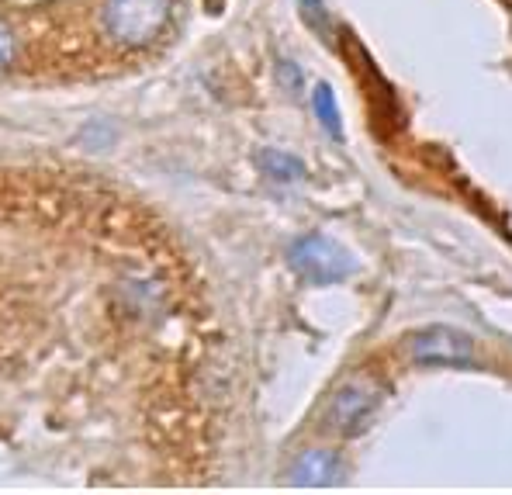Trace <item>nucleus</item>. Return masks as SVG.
<instances>
[{
	"mask_svg": "<svg viewBox=\"0 0 512 495\" xmlns=\"http://www.w3.org/2000/svg\"><path fill=\"white\" fill-rule=\"evenodd\" d=\"M301 18L308 21L312 28H319V35H329V14H326V4L322 0H301Z\"/></svg>",
	"mask_w": 512,
	"mask_h": 495,
	"instance_id": "obj_8",
	"label": "nucleus"
},
{
	"mask_svg": "<svg viewBox=\"0 0 512 495\" xmlns=\"http://www.w3.org/2000/svg\"><path fill=\"white\" fill-rule=\"evenodd\" d=\"M260 167H263V174L281 180V184H291V180L305 177V163L291 153H281V149H263Z\"/></svg>",
	"mask_w": 512,
	"mask_h": 495,
	"instance_id": "obj_6",
	"label": "nucleus"
},
{
	"mask_svg": "<svg viewBox=\"0 0 512 495\" xmlns=\"http://www.w3.org/2000/svg\"><path fill=\"white\" fill-rule=\"evenodd\" d=\"M14 59H18V35L0 21V70H7Z\"/></svg>",
	"mask_w": 512,
	"mask_h": 495,
	"instance_id": "obj_9",
	"label": "nucleus"
},
{
	"mask_svg": "<svg viewBox=\"0 0 512 495\" xmlns=\"http://www.w3.org/2000/svg\"><path fill=\"white\" fill-rule=\"evenodd\" d=\"M381 395V381H374L371 374H357V378L343 381L326 405V430L340 433V437H357L374 419Z\"/></svg>",
	"mask_w": 512,
	"mask_h": 495,
	"instance_id": "obj_2",
	"label": "nucleus"
},
{
	"mask_svg": "<svg viewBox=\"0 0 512 495\" xmlns=\"http://www.w3.org/2000/svg\"><path fill=\"white\" fill-rule=\"evenodd\" d=\"M173 0H104L101 28L122 49H146L170 28Z\"/></svg>",
	"mask_w": 512,
	"mask_h": 495,
	"instance_id": "obj_1",
	"label": "nucleus"
},
{
	"mask_svg": "<svg viewBox=\"0 0 512 495\" xmlns=\"http://www.w3.org/2000/svg\"><path fill=\"white\" fill-rule=\"evenodd\" d=\"M340 475H343V461L333 450H305L288 468V482L305 485V489H326V485H333Z\"/></svg>",
	"mask_w": 512,
	"mask_h": 495,
	"instance_id": "obj_5",
	"label": "nucleus"
},
{
	"mask_svg": "<svg viewBox=\"0 0 512 495\" xmlns=\"http://www.w3.org/2000/svg\"><path fill=\"white\" fill-rule=\"evenodd\" d=\"M409 357L423 367H471L478 364V343L457 326H426L409 336Z\"/></svg>",
	"mask_w": 512,
	"mask_h": 495,
	"instance_id": "obj_4",
	"label": "nucleus"
},
{
	"mask_svg": "<svg viewBox=\"0 0 512 495\" xmlns=\"http://www.w3.org/2000/svg\"><path fill=\"white\" fill-rule=\"evenodd\" d=\"M312 108L315 115H319L322 129L333 132L336 139H343V118H340V104H336V94L329 84H315L312 90Z\"/></svg>",
	"mask_w": 512,
	"mask_h": 495,
	"instance_id": "obj_7",
	"label": "nucleus"
},
{
	"mask_svg": "<svg viewBox=\"0 0 512 495\" xmlns=\"http://www.w3.org/2000/svg\"><path fill=\"white\" fill-rule=\"evenodd\" d=\"M288 264L301 281H308V284H336V281H346V277L357 270L350 253H346L340 243H333V239L319 236V232L301 236L291 243Z\"/></svg>",
	"mask_w": 512,
	"mask_h": 495,
	"instance_id": "obj_3",
	"label": "nucleus"
}]
</instances>
